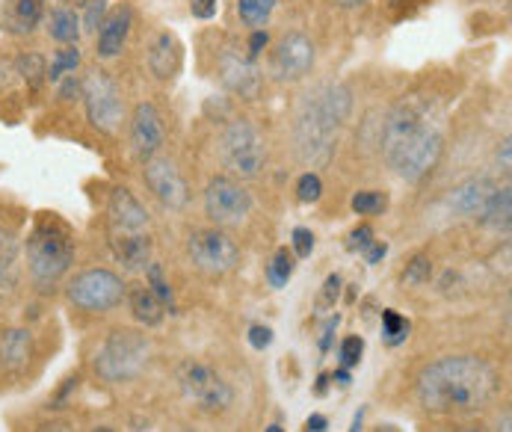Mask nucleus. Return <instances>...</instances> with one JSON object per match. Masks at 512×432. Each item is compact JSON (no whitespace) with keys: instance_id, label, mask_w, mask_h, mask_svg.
Returning <instances> with one entry per match:
<instances>
[{"instance_id":"24","label":"nucleus","mask_w":512,"mask_h":432,"mask_svg":"<svg viewBox=\"0 0 512 432\" xmlns=\"http://www.w3.org/2000/svg\"><path fill=\"white\" fill-rule=\"evenodd\" d=\"M125 296H128V302H131L134 317H137L143 326H160V323H163V302L148 290V285H134Z\"/></svg>"},{"instance_id":"2","label":"nucleus","mask_w":512,"mask_h":432,"mask_svg":"<svg viewBox=\"0 0 512 432\" xmlns=\"http://www.w3.org/2000/svg\"><path fill=\"white\" fill-rule=\"evenodd\" d=\"M382 157L409 184L424 181L441 160L444 137L415 107H397L382 125Z\"/></svg>"},{"instance_id":"35","label":"nucleus","mask_w":512,"mask_h":432,"mask_svg":"<svg viewBox=\"0 0 512 432\" xmlns=\"http://www.w3.org/2000/svg\"><path fill=\"white\" fill-rule=\"evenodd\" d=\"M296 196H299V202H305V205L320 202V196H323V181H320V175H317V172L299 175V181H296Z\"/></svg>"},{"instance_id":"34","label":"nucleus","mask_w":512,"mask_h":432,"mask_svg":"<svg viewBox=\"0 0 512 432\" xmlns=\"http://www.w3.org/2000/svg\"><path fill=\"white\" fill-rule=\"evenodd\" d=\"M146 279H148V290L163 302V308H166V305L172 308V288H169V282H166V276H163V267L151 261V264L146 267Z\"/></svg>"},{"instance_id":"7","label":"nucleus","mask_w":512,"mask_h":432,"mask_svg":"<svg viewBox=\"0 0 512 432\" xmlns=\"http://www.w3.org/2000/svg\"><path fill=\"white\" fill-rule=\"evenodd\" d=\"M220 160L240 178H255L267 163V148L261 134L246 119H234L225 125L220 137Z\"/></svg>"},{"instance_id":"18","label":"nucleus","mask_w":512,"mask_h":432,"mask_svg":"<svg viewBox=\"0 0 512 432\" xmlns=\"http://www.w3.org/2000/svg\"><path fill=\"white\" fill-rule=\"evenodd\" d=\"M131 24H134L131 6H119L101 21V27H98V57L101 60H113L122 54L128 33H131Z\"/></svg>"},{"instance_id":"5","label":"nucleus","mask_w":512,"mask_h":432,"mask_svg":"<svg viewBox=\"0 0 512 432\" xmlns=\"http://www.w3.org/2000/svg\"><path fill=\"white\" fill-rule=\"evenodd\" d=\"M148 361L146 335L134 329H116L95 353V373L104 382H131L143 373Z\"/></svg>"},{"instance_id":"54","label":"nucleus","mask_w":512,"mask_h":432,"mask_svg":"<svg viewBox=\"0 0 512 432\" xmlns=\"http://www.w3.org/2000/svg\"><path fill=\"white\" fill-rule=\"evenodd\" d=\"M376 432H397V427H379Z\"/></svg>"},{"instance_id":"12","label":"nucleus","mask_w":512,"mask_h":432,"mask_svg":"<svg viewBox=\"0 0 512 432\" xmlns=\"http://www.w3.org/2000/svg\"><path fill=\"white\" fill-rule=\"evenodd\" d=\"M143 178H146V187L154 193V199L163 208H169V211L187 208V202H190V184L181 175V169L175 166V160L160 157V154L148 157V160H143Z\"/></svg>"},{"instance_id":"25","label":"nucleus","mask_w":512,"mask_h":432,"mask_svg":"<svg viewBox=\"0 0 512 432\" xmlns=\"http://www.w3.org/2000/svg\"><path fill=\"white\" fill-rule=\"evenodd\" d=\"M18 285V243L0 231V296H9Z\"/></svg>"},{"instance_id":"41","label":"nucleus","mask_w":512,"mask_h":432,"mask_svg":"<svg viewBox=\"0 0 512 432\" xmlns=\"http://www.w3.org/2000/svg\"><path fill=\"white\" fill-rule=\"evenodd\" d=\"M267 45H270V33H267V30H252L249 45H246V48H249V51H246V57H249V60H255Z\"/></svg>"},{"instance_id":"46","label":"nucleus","mask_w":512,"mask_h":432,"mask_svg":"<svg viewBox=\"0 0 512 432\" xmlns=\"http://www.w3.org/2000/svg\"><path fill=\"white\" fill-rule=\"evenodd\" d=\"M498 166L504 169V172H510V166H512V160H510V137L501 143V148H498Z\"/></svg>"},{"instance_id":"38","label":"nucleus","mask_w":512,"mask_h":432,"mask_svg":"<svg viewBox=\"0 0 512 432\" xmlns=\"http://www.w3.org/2000/svg\"><path fill=\"white\" fill-rule=\"evenodd\" d=\"M101 21H104V0H89L86 3V18H83L86 30L89 33H98Z\"/></svg>"},{"instance_id":"37","label":"nucleus","mask_w":512,"mask_h":432,"mask_svg":"<svg viewBox=\"0 0 512 432\" xmlns=\"http://www.w3.org/2000/svg\"><path fill=\"white\" fill-rule=\"evenodd\" d=\"M314 252V234L308 228H293V255L308 258Z\"/></svg>"},{"instance_id":"9","label":"nucleus","mask_w":512,"mask_h":432,"mask_svg":"<svg viewBox=\"0 0 512 432\" xmlns=\"http://www.w3.org/2000/svg\"><path fill=\"white\" fill-rule=\"evenodd\" d=\"M125 293H128L125 282L113 270H104V267L77 273L66 288L69 302L83 308V311H92V314H101V311L122 305Z\"/></svg>"},{"instance_id":"15","label":"nucleus","mask_w":512,"mask_h":432,"mask_svg":"<svg viewBox=\"0 0 512 432\" xmlns=\"http://www.w3.org/2000/svg\"><path fill=\"white\" fill-rule=\"evenodd\" d=\"M166 140V128H163V116L157 113L154 104H137L134 107V119H131V145H134V154L140 160L154 157Z\"/></svg>"},{"instance_id":"21","label":"nucleus","mask_w":512,"mask_h":432,"mask_svg":"<svg viewBox=\"0 0 512 432\" xmlns=\"http://www.w3.org/2000/svg\"><path fill=\"white\" fill-rule=\"evenodd\" d=\"M33 361V335L27 329H6L0 335V367L6 373H24Z\"/></svg>"},{"instance_id":"43","label":"nucleus","mask_w":512,"mask_h":432,"mask_svg":"<svg viewBox=\"0 0 512 432\" xmlns=\"http://www.w3.org/2000/svg\"><path fill=\"white\" fill-rule=\"evenodd\" d=\"M190 12L202 21H211L217 15V0H190Z\"/></svg>"},{"instance_id":"3","label":"nucleus","mask_w":512,"mask_h":432,"mask_svg":"<svg viewBox=\"0 0 512 432\" xmlns=\"http://www.w3.org/2000/svg\"><path fill=\"white\" fill-rule=\"evenodd\" d=\"M350 107H353V95L341 83H326L302 101L293 125V140L305 163L326 166L332 160L338 134L350 116Z\"/></svg>"},{"instance_id":"13","label":"nucleus","mask_w":512,"mask_h":432,"mask_svg":"<svg viewBox=\"0 0 512 432\" xmlns=\"http://www.w3.org/2000/svg\"><path fill=\"white\" fill-rule=\"evenodd\" d=\"M311 69H314V42L299 30L282 36L270 60V74L282 83H296L305 74H311Z\"/></svg>"},{"instance_id":"28","label":"nucleus","mask_w":512,"mask_h":432,"mask_svg":"<svg viewBox=\"0 0 512 432\" xmlns=\"http://www.w3.org/2000/svg\"><path fill=\"white\" fill-rule=\"evenodd\" d=\"M15 74H21V80L30 86V89H39L45 80H48V63L42 54H21L15 60Z\"/></svg>"},{"instance_id":"20","label":"nucleus","mask_w":512,"mask_h":432,"mask_svg":"<svg viewBox=\"0 0 512 432\" xmlns=\"http://www.w3.org/2000/svg\"><path fill=\"white\" fill-rule=\"evenodd\" d=\"M45 18V0H9L0 18V27L12 36L33 33Z\"/></svg>"},{"instance_id":"44","label":"nucleus","mask_w":512,"mask_h":432,"mask_svg":"<svg viewBox=\"0 0 512 432\" xmlns=\"http://www.w3.org/2000/svg\"><path fill=\"white\" fill-rule=\"evenodd\" d=\"M385 255H388V243H385V240H373V243L365 249L367 264H379Z\"/></svg>"},{"instance_id":"16","label":"nucleus","mask_w":512,"mask_h":432,"mask_svg":"<svg viewBox=\"0 0 512 432\" xmlns=\"http://www.w3.org/2000/svg\"><path fill=\"white\" fill-rule=\"evenodd\" d=\"M107 216H110V234H143V231H148V211L125 187H116L110 193Z\"/></svg>"},{"instance_id":"4","label":"nucleus","mask_w":512,"mask_h":432,"mask_svg":"<svg viewBox=\"0 0 512 432\" xmlns=\"http://www.w3.org/2000/svg\"><path fill=\"white\" fill-rule=\"evenodd\" d=\"M27 270L39 290H54L74 264L72 228L54 214H39L24 243Z\"/></svg>"},{"instance_id":"6","label":"nucleus","mask_w":512,"mask_h":432,"mask_svg":"<svg viewBox=\"0 0 512 432\" xmlns=\"http://www.w3.org/2000/svg\"><path fill=\"white\" fill-rule=\"evenodd\" d=\"M80 95H83L86 116H89L92 128H98L107 137H116L125 122V98H122L119 83L107 72L95 69L83 77Z\"/></svg>"},{"instance_id":"32","label":"nucleus","mask_w":512,"mask_h":432,"mask_svg":"<svg viewBox=\"0 0 512 432\" xmlns=\"http://www.w3.org/2000/svg\"><path fill=\"white\" fill-rule=\"evenodd\" d=\"M77 66H80V51H77V45H66L63 51H57L54 63L48 66V80L57 83V80H63L66 74H74Z\"/></svg>"},{"instance_id":"29","label":"nucleus","mask_w":512,"mask_h":432,"mask_svg":"<svg viewBox=\"0 0 512 432\" xmlns=\"http://www.w3.org/2000/svg\"><path fill=\"white\" fill-rule=\"evenodd\" d=\"M409 332H412V323L403 314H397L394 308H385L382 311V335H385V344L388 347L403 344L409 338Z\"/></svg>"},{"instance_id":"53","label":"nucleus","mask_w":512,"mask_h":432,"mask_svg":"<svg viewBox=\"0 0 512 432\" xmlns=\"http://www.w3.org/2000/svg\"><path fill=\"white\" fill-rule=\"evenodd\" d=\"M267 432H285L279 424H273V427H267Z\"/></svg>"},{"instance_id":"56","label":"nucleus","mask_w":512,"mask_h":432,"mask_svg":"<svg viewBox=\"0 0 512 432\" xmlns=\"http://www.w3.org/2000/svg\"><path fill=\"white\" fill-rule=\"evenodd\" d=\"M95 432H110V430H107V427H101V430H95Z\"/></svg>"},{"instance_id":"23","label":"nucleus","mask_w":512,"mask_h":432,"mask_svg":"<svg viewBox=\"0 0 512 432\" xmlns=\"http://www.w3.org/2000/svg\"><path fill=\"white\" fill-rule=\"evenodd\" d=\"M48 36L60 45H77L80 39V15L72 6H54L48 15Z\"/></svg>"},{"instance_id":"22","label":"nucleus","mask_w":512,"mask_h":432,"mask_svg":"<svg viewBox=\"0 0 512 432\" xmlns=\"http://www.w3.org/2000/svg\"><path fill=\"white\" fill-rule=\"evenodd\" d=\"M113 255L125 264V270H146L151 264V237L143 234H110Z\"/></svg>"},{"instance_id":"36","label":"nucleus","mask_w":512,"mask_h":432,"mask_svg":"<svg viewBox=\"0 0 512 432\" xmlns=\"http://www.w3.org/2000/svg\"><path fill=\"white\" fill-rule=\"evenodd\" d=\"M362 356H365V341L359 335L344 338V344H341V364L344 367H356L362 361Z\"/></svg>"},{"instance_id":"33","label":"nucleus","mask_w":512,"mask_h":432,"mask_svg":"<svg viewBox=\"0 0 512 432\" xmlns=\"http://www.w3.org/2000/svg\"><path fill=\"white\" fill-rule=\"evenodd\" d=\"M433 276V261L427 255H415L403 270V285H427Z\"/></svg>"},{"instance_id":"51","label":"nucleus","mask_w":512,"mask_h":432,"mask_svg":"<svg viewBox=\"0 0 512 432\" xmlns=\"http://www.w3.org/2000/svg\"><path fill=\"white\" fill-rule=\"evenodd\" d=\"M362 418H365V412H359V415L353 418V430L350 432H362Z\"/></svg>"},{"instance_id":"42","label":"nucleus","mask_w":512,"mask_h":432,"mask_svg":"<svg viewBox=\"0 0 512 432\" xmlns=\"http://www.w3.org/2000/svg\"><path fill=\"white\" fill-rule=\"evenodd\" d=\"M341 296V276H329L326 285H323V296H320V305H335Z\"/></svg>"},{"instance_id":"40","label":"nucleus","mask_w":512,"mask_h":432,"mask_svg":"<svg viewBox=\"0 0 512 432\" xmlns=\"http://www.w3.org/2000/svg\"><path fill=\"white\" fill-rule=\"evenodd\" d=\"M249 344H252V350H267V347L273 344V329L255 323V326L249 329Z\"/></svg>"},{"instance_id":"47","label":"nucleus","mask_w":512,"mask_h":432,"mask_svg":"<svg viewBox=\"0 0 512 432\" xmlns=\"http://www.w3.org/2000/svg\"><path fill=\"white\" fill-rule=\"evenodd\" d=\"M36 432H74V427L69 424V421H51V424L39 427Z\"/></svg>"},{"instance_id":"55","label":"nucleus","mask_w":512,"mask_h":432,"mask_svg":"<svg viewBox=\"0 0 512 432\" xmlns=\"http://www.w3.org/2000/svg\"><path fill=\"white\" fill-rule=\"evenodd\" d=\"M459 432H483L480 427H465V430H459Z\"/></svg>"},{"instance_id":"45","label":"nucleus","mask_w":512,"mask_h":432,"mask_svg":"<svg viewBox=\"0 0 512 432\" xmlns=\"http://www.w3.org/2000/svg\"><path fill=\"white\" fill-rule=\"evenodd\" d=\"M326 430H329L326 415H311V418L305 421V432H326Z\"/></svg>"},{"instance_id":"39","label":"nucleus","mask_w":512,"mask_h":432,"mask_svg":"<svg viewBox=\"0 0 512 432\" xmlns=\"http://www.w3.org/2000/svg\"><path fill=\"white\" fill-rule=\"evenodd\" d=\"M373 240H376L373 228H370V225H359V228L350 234V243H347V246H350V252H365Z\"/></svg>"},{"instance_id":"10","label":"nucleus","mask_w":512,"mask_h":432,"mask_svg":"<svg viewBox=\"0 0 512 432\" xmlns=\"http://www.w3.org/2000/svg\"><path fill=\"white\" fill-rule=\"evenodd\" d=\"M178 385H181V391H184L187 400L199 403L208 412H225L234 403L231 385L222 379L217 370H211L202 361H184L178 367Z\"/></svg>"},{"instance_id":"17","label":"nucleus","mask_w":512,"mask_h":432,"mask_svg":"<svg viewBox=\"0 0 512 432\" xmlns=\"http://www.w3.org/2000/svg\"><path fill=\"white\" fill-rule=\"evenodd\" d=\"M220 77L222 83L240 95V98H255L258 95V86H261V77H258V69H255V60L243 57V54H222L220 60Z\"/></svg>"},{"instance_id":"1","label":"nucleus","mask_w":512,"mask_h":432,"mask_svg":"<svg viewBox=\"0 0 512 432\" xmlns=\"http://www.w3.org/2000/svg\"><path fill=\"white\" fill-rule=\"evenodd\" d=\"M501 391V376L486 359L444 356L421 370L415 394L433 415H474Z\"/></svg>"},{"instance_id":"8","label":"nucleus","mask_w":512,"mask_h":432,"mask_svg":"<svg viewBox=\"0 0 512 432\" xmlns=\"http://www.w3.org/2000/svg\"><path fill=\"white\" fill-rule=\"evenodd\" d=\"M187 255H190L193 267L205 279L228 276L240 261V249H237L234 237L225 228H199V231H193L190 240H187Z\"/></svg>"},{"instance_id":"30","label":"nucleus","mask_w":512,"mask_h":432,"mask_svg":"<svg viewBox=\"0 0 512 432\" xmlns=\"http://www.w3.org/2000/svg\"><path fill=\"white\" fill-rule=\"evenodd\" d=\"M293 270H296V258H293V252H288V249H279V252H276V258L267 264V279H270V285H273V288H285V285L291 282Z\"/></svg>"},{"instance_id":"27","label":"nucleus","mask_w":512,"mask_h":432,"mask_svg":"<svg viewBox=\"0 0 512 432\" xmlns=\"http://www.w3.org/2000/svg\"><path fill=\"white\" fill-rule=\"evenodd\" d=\"M279 0H237V15L249 30H267Z\"/></svg>"},{"instance_id":"26","label":"nucleus","mask_w":512,"mask_h":432,"mask_svg":"<svg viewBox=\"0 0 512 432\" xmlns=\"http://www.w3.org/2000/svg\"><path fill=\"white\" fill-rule=\"evenodd\" d=\"M480 222L483 225H489L492 231H510V222H512V196H510V187H498L495 190V196L489 199V205H486V211L480 216Z\"/></svg>"},{"instance_id":"52","label":"nucleus","mask_w":512,"mask_h":432,"mask_svg":"<svg viewBox=\"0 0 512 432\" xmlns=\"http://www.w3.org/2000/svg\"><path fill=\"white\" fill-rule=\"evenodd\" d=\"M326 382H329V376L323 373V376H320V382H317V394H326Z\"/></svg>"},{"instance_id":"31","label":"nucleus","mask_w":512,"mask_h":432,"mask_svg":"<svg viewBox=\"0 0 512 432\" xmlns=\"http://www.w3.org/2000/svg\"><path fill=\"white\" fill-rule=\"evenodd\" d=\"M350 205H353V211L359 216H379L388 211V193H382V190H359Z\"/></svg>"},{"instance_id":"14","label":"nucleus","mask_w":512,"mask_h":432,"mask_svg":"<svg viewBox=\"0 0 512 432\" xmlns=\"http://www.w3.org/2000/svg\"><path fill=\"white\" fill-rule=\"evenodd\" d=\"M498 184L486 175H477V178H465L462 184H456L450 193H447V208L456 216H465V219H480L489 199L495 196Z\"/></svg>"},{"instance_id":"19","label":"nucleus","mask_w":512,"mask_h":432,"mask_svg":"<svg viewBox=\"0 0 512 432\" xmlns=\"http://www.w3.org/2000/svg\"><path fill=\"white\" fill-rule=\"evenodd\" d=\"M148 69L160 80L175 77L178 69H181V42L169 30H160L151 39V45H148Z\"/></svg>"},{"instance_id":"11","label":"nucleus","mask_w":512,"mask_h":432,"mask_svg":"<svg viewBox=\"0 0 512 432\" xmlns=\"http://www.w3.org/2000/svg\"><path fill=\"white\" fill-rule=\"evenodd\" d=\"M205 214L217 228L243 225L252 214V193L240 181L217 175L205 187Z\"/></svg>"},{"instance_id":"48","label":"nucleus","mask_w":512,"mask_h":432,"mask_svg":"<svg viewBox=\"0 0 512 432\" xmlns=\"http://www.w3.org/2000/svg\"><path fill=\"white\" fill-rule=\"evenodd\" d=\"M495 432H512V415H510V409H504V415L498 418V427H495Z\"/></svg>"},{"instance_id":"50","label":"nucleus","mask_w":512,"mask_h":432,"mask_svg":"<svg viewBox=\"0 0 512 432\" xmlns=\"http://www.w3.org/2000/svg\"><path fill=\"white\" fill-rule=\"evenodd\" d=\"M338 6H344V9H356V6H362L367 0H335Z\"/></svg>"},{"instance_id":"49","label":"nucleus","mask_w":512,"mask_h":432,"mask_svg":"<svg viewBox=\"0 0 512 432\" xmlns=\"http://www.w3.org/2000/svg\"><path fill=\"white\" fill-rule=\"evenodd\" d=\"M335 382L338 385H350V370L344 367V370H335Z\"/></svg>"}]
</instances>
